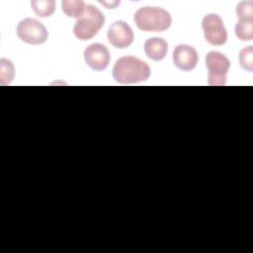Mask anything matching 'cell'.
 <instances>
[{
    "mask_svg": "<svg viewBox=\"0 0 253 253\" xmlns=\"http://www.w3.org/2000/svg\"><path fill=\"white\" fill-rule=\"evenodd\" d=\"M111 55L106 45L91 43L84 50V60L88 66L96 71H102L110 63Z\"/></svg>",
    "mask_w": 253,
    "mask_h": 253,
    "instance_id": "obj_7",
    "label": "cell"
},
{
    "mask_svg": "<svg viewBox=\"0 0 253 253\" xmlns=\"http://www.w3.org/2000/svg\"><path fill=\"white\" fill-rule=\"evenodd\" d=\"M14 65L9 59H0V83L1 85H7L11 83L14 78Z\"/></svg>",
    "mask_w": 253,
    "mask_h": 253,
    "instance_id": "obj_14",
    "label": "cell"
},
{
    "mask_svg": "<svg viewBox=\"0 0 253 253\" xmlns=\"http://www.w3.org/2000/svg\"><path fill=\"white\" fill-rule=\"evenodd\" d=\"M173 62L182 71L193 70L199 60L198 52L189 44H179L173 51Z\"/></svg>",
    "mask_w": 253,
    "mask_h": 253,
    "instance_id": "obj_9",
    "label": "cell"
},
{
    "mask_svg": "<svg viewBox=\"0 0 253 253\" xmlns=\"http://www.w3.org/2000/svg\"><path fill=\"white\" fill-rule=\"evenodd\" d=\"M239 62L243 69L252 72L253 70V46L249 45L239 52Z\"/></svg>",
    "mask_w": 253,
    "mask_h": 253,
    "instance_id": "obj_15",
    "label": "cell"
},
{
    "mask_svg": "<svg viewBox=\"0 0 253 253\" xmlns=\"http://www.w3.org/2000/svg\"><path fill=\"white\" fill-rule=\"evenodd\" d=\"M168 51V43L165 40L158 37L149 38L144 42V52L152 60L163 59Z\"/></svg>",
    "mask_w": 253,
    "mask_h": 253,
    "instance_id": "obj_10",
    "label": "cell"
},
{
    "mask_svg": "<svg viewBox=\"0 0 253 253\" xmlns=\"http://www.w3.org/2000/svg\"><path fill=\"white\" fill-rule=\"evenodd\" d=\"M202 28L205 40L212 45H222L227 41V32L222 19L213 13L208 14L203 18Z\"/></svg>",
    "mask_w": 253,
    "mask_h": 253,
    "instance_id": "obj_6",
    "label": "cell"
},
{
    "mask_svg": "<svg viewBox=\"0 0 253 253\" xmlns=\"http://www.w3.org/2000/svg\"><path fill=\"white\" fill-rule=\"evenodd\" d=\"M86 4L82 0H63L61 1V8L63 13L72 18L78 19L85 9Z\"/></svg>",
    "mask_w": 253,
    "mask_h": 253,
    "instance_id": "obj_12",
    "label": "cell"
},
{
    "mask_svg": "<svg viewBox=\"0 0 253 253\" xmlns=\"http://www.w3.org/2000/svg\"><path fill=\"white\" fill-rule=\"evenodd\" d=\"M34 13L41 17L45 18L53 14L55 10V1L54 0H33L31 2Z\"/></svg>",
    "mask_w": 253,
    "mask_h": 253,
    "instance_id": "obj_11",
    "label": "cell"
},
{
    "mask_svg": "<svg viewBox=\"0 0 253 253\" xmlns=\"http://www.w3.org/2000/svg\"><path fill=\"white\" fill-rule=\"evenodd\" d=\"M236 15L239 20L253 21V2L241 1L236 7Z\"/></svg>",
    "mask_w": 253,
    "mask_h": 253,
    "instance_id": "obj_16",
    "label": "cell"
},
{
    "mask_svg": "<svg viewBox=\"0 0 253 253\" xmlns=\"http://www.w3.org/2000/svg\"><path fill=\"white\" fill-rule=\"evenodd\" d=\"M206 66L209 71L208 82L211 86H223L230 67L229 59L218 51H210L206 55Z\"/></svg>",
    "mask_w": 253,
    "mask_h": 253,
    "instance_id": "obj_4",
    "label": "cell"
},
{
    "mask_svg": "<svg viewBox=\"0 0 253 253\" xmlns=\"http://www.w3.org/2000/svg\"><path fill=\"white\" fill-rule=\"evenodd\" d=\"M150 76V67L143 60L133 56L119 58L113 68L114 79L121 84L146 81Z\"/></svg>",
    "mask_w": 253,
    "mask_h": 253,
    "instance_id": "obj_1",
    "label": "cell"
},
{
    "mask_svg": "<svg viewBox=\"0 0 253 253\" xmlns=\"http://www.w3.org/2000/svg\"><path fill=\"white\" fill-rule=\"evenodd\" d=\"M18 38L29 44H42L46 42L48 32L37 19L26 18L22 20L16 29Z\"/></svg>",
    "mask_w": 253,
    "mask_h": 253,
    "instance_id": "obj_5",
    "label": "cell"
},
{
    "mask_svg": "<svg viewBox=\"0 0 253 253\" xmlns=\"http://www.w3.org/2000/svg\"><path fill=\"white\" fill-rule=\"evenodd\" d=\"M234 32L240 41H251L253 39V21L238 20Z\"/></svg>",
    "mask_w": 253,
    "mask_h": 253,
    "instance_id": "obj_13",
    "label": "cell"
},
{
    "mask_svg": "<svg viewBox=\"0 0 253 253\" xmlns=\"http://www.w3.org/2000/svg\"><path fill=\"white\" fill-rule=\"evenodd\" d=\"M104 23V14L94 5L87 4L74 25V36L80 41H88L98 34Z\"/></svg>",
    "mask_w": 253,
    "mask_h": 253,
    "instance_id": "obj_3",
    "label": "cell"
},
{
    "mask_svg": "<svg viewBox=\"0 0 253 253\" xmlns=\"http://www.w3.org/2000/svg\"><path fill=\"white\" fill-rule=\"evenodd\" d=\"M137 28L143 32H164L172 23L169 12L160 7L145 6L139 8L133 16Z\"/></svg>",
    "mask_w": 253,
    "mask_h": 253,
    "instance_id": "obj_2",
    "label": "cell"
},
{
    "mask_svg": "<svg viewBox=\"0 0 253 253\" xmlns=\"http://www.w3.org/2000/svg\"><path fill=\"white\" fill-rule=\"evenodd\" d=\"M108 41L117 48H126L133 42V32L125 21H116L113 23L107 33Z\"/></svg>",
    "mask_w": 253,
    "mask_h": 253,
    "instance_id": "obj_8",
    "label": "cell"
}]
</instances>
